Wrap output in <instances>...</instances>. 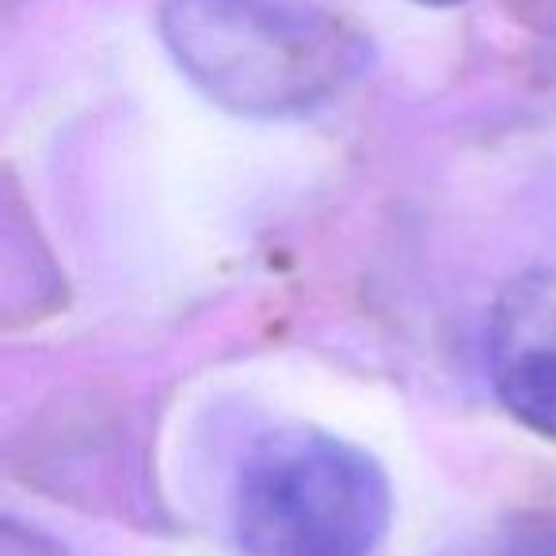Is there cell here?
I'll use <instances>...</instances> for the list:
<instances>
[{"instance_id":"4","label":"cell","mask_w":556,"mask_h":556,"mask_svg":"<svg viewBox=\"0 0 556 556\" xmlns=\"http://www.w3.org/2000/svg\"><path fill=\"white\" fill-rule=\"evenodd\" d=\"M495 556H556V530H548V526L518 530Z\"/></svg>"},{"instance_id":"5","label":"cell","mask_w":556,"mask_h":556,"mask_svg":"<svg viewBox=\"0 0 556 556\" xmlns=\"http://www.w3.org/2000/svg\"><path fill=\"white\" fill-rule=\"evenodd\" d=\"M431 4H450V0H431Z\"/></svg>"},{"instance_id":"2","label":"cell","mask_w":556,"mask_h":556,"mask_svg":"<svg viewBox=\"0 0 556 556\" xmlns=\"http://www.w3.org/2000/svg\"><path fill=\"white\" fill-rule=\"evenodd\" d=\"M393 488L348 439L270 434L248 454L232 492V538L248 556H378Z\"/></svg>"},{"instance_id":"1","label":"cell","mask_w":556,"mask_h":556,"mask_svg":"<svg viewBox=\"0 0 556 556\" xmlns=\"http://www.w3.org/2000/svg\"><path fill=\"white\" fill-rule=\"evenodd\" d=\"M161 35L210 100L252 118L313 111L370 70L355 27L294 0H168Z\"/></svg>"},{"instance_id":"3","label":"cell","mask_w":556,"mask_h":556,"mask_svg":"<svg viewBox=\"0 0 556 556\" xmlns=\"http://www.w3.org/2000/svg\"><path fill=\"white\" fill-rule=\"evenodd\" d=\"M488 374L522 427L556 442V270L515 278L488 320Z\"/></svg>"}]
</instances>
